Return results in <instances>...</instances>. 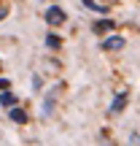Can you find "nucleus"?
<instances>
[{
    "instance_id": "obj_1",
    "label": "nucleus",
    "mask_w": 140,
    "mask_h": 146,
    "mask_svg": "<svg viewBox=\"0 0 140 146\" xmlns=\"http://www.w3.org/2000/svg\"><path fill=\"white\" fill-rule=\"evenodd\" d=\"M46 22H49L51 27H59V25H65V11H62V8H57V5L46 8Z\"/></svg>"
},
{
    "instance_id": "obj_2",
    "label": "nucleus",
    "mask_w": 140,
    "mask_h": 146,
    "mask_svg": "<svg viewBox=\"0 0 140 146\" xmlns=\"http://www.w3.org/2000/svg\"><path fill=\"white\" fill-rule=\"evenodd\" d=\"M124 106H127V92H116V98H113V103H110L108 114H110V116L121 114V111H124Z\"/></svg>"
},
{
    "instance_id": "obj_3",
    "label": "nucleus",
    "mask_w": 140,
    "mask_h": 146,
    "mask_svg": "<svg viewBox=\"0 0 140 146\" xmlns=\"http://www.w3.org/2000/svg\"><path fill=\"white\" fill-rule=\"evenodd\" d=\"M124 38H121V35H110V38H105V41H103V49H105V52H119V49H124Z\"/></svg>"
},
{
    "instance_id": "obj_4",
    "label": "nucleus",
    "mask_w": 140,
    "mask_h": 146,
    "mask_svg": "<svg viewBox=\"0 0 140 146\" xmlns=\"http://www.w3.org/2000/svg\"><path fill=\"white\" fill-rule=\"evenodd\" d=\"M57 95H59V87H54L51 92H49V98L43 100V114H51V111H54V100H57Z\"/></svg>"
},
{
    "instance_id": "obj_5",
    "label": "nucleus",
    "mask_w": 140,
    "mask_h": 146,
    "mask_svg": "<svg viewBox=\"0 0 140 146\" xmlns=\"http://www.w3.org/2000/svg\"><path fill=\"white\" fill-rule=\"evenodd\" d=\"M11 119H14L16 125H22V122H27V111H24V108H14V106H11Z\"/></svg>"
},
{
    "instance_id": "obj_6",
    "label": "nucleus",
    "mask_w": 140,
    "mask_h": 146,
    "mask_svg": "<svg viewBox=\"0 0 140 146\" xmlns=\"http://www.w3.org/2000/svg\"><path fill=\"white\" fill-rule=\"evenodd\" d=\"M110 27H113V22H108V19H100L97 25H94V33H97V35H103V33H108Z\"/></svg>"
},
{
    "instance_id": "obj_7",
    "label": "nucleus",
    "mask_w": 140,
    "mask_h": 146,
    "mask_svg": "<svg viewBox=\"0 0 140 146\" xmlns=\"http://www.w3.org/2000/svg\"><path fill=\"white\" fill-rule=\"evenodd\" d=\"M16 103V98L11 92H0V106H5V108H11V106Z\"/></svg>"
},
{
    "instance_id": "obj_8",
    "label": "nucleus",
    "mask_w": 140,
    "mask_h": 146,
    "mask_svg": "<svg viewBox=\"0 0 140 146\" xmlns=\"http://www.w3.org/2000/svg\"><path fill=\"white\" fill-rule=\"evenodd\" d=\"M81 3L86 5V8H92V11H103V14H105V11H108V5H97V3H94V0H81Z\"/></svg>"
},
{
    "instance_id": "obj_9",
    "label": "nucleus",
    "mask_w": 140,
    "mask_h": 146,
    "mask_svg": "<svg viewBox=\"0 0 140 146\" xmlns=\"http://www.w3.org/2000/svg\"><path fill=\"white\" fill-rule=\"evenodd\" d=\"M46 46H51V49H59V46H62V41H59L57 35H46Z\"/></svg>"
},
{
    "instance_id": "obj_10",
    "label": "nucleus",
    "mask_w": 140,
    "mask_h": 146,
    "mask_svg": "<svg viewBox=\"0 0 140 146\" xmlns=\"http://www.w3.org/2000/svg\"><path fill=\"white\" fill-rule=\"evenodd\" d=\"M11 84H8V78H0V89H8Z\"/></svg>"
}]
</instances>
